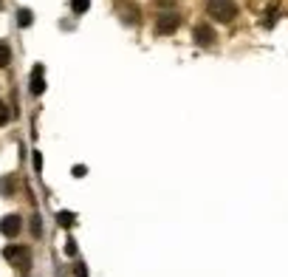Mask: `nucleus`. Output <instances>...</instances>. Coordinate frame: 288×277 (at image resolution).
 Wrapping results in <instances>:
<instances>
[{
	"mask_svg": "<svg viewBox=\"0 0 288 277\" xmlns=\"http://www.w3.org/2000/svg\"><path fill=\"white\" fill-rule=\"evenodd\" d=\"M207 14L218 23H232L237 17V6L235 0H207Z\"/></svg>",
	"mask_w": 288,
	"mask_h": 277,
	"instance_id": "1",
	"label": "nucleus"
},
{
	"mask_svg": "<svg viewBox=\"0 0 288 277\" xmlns=\"http://www.w3.org/2000/svg\"><path fill=\"white\" fill-rule=\"evenodd\" d=\"M113 12L119 14V17H122V23H127V26L138 23V6L133 3V0H116Z\"/></svg>",
	"mask_w": 288,
	"mask_h": 277,
	"instance_id": "2",
	"label": "nucleus"
},
{
	"mask_svg": "<svg viewBox=\"0 0 288 277\" xmlns=\"http://www.w3.org/2000/svg\"><path fill=\"white\" fill-rule=\"evenodd\" d=\"M178 26H181V14H175V12L158 14V20H156V34H173Z\"/></svg>",
	"mask_w": 288,
	"mask_h": 277,
	"instance_id": "3",
	"label": "nucleus"
},
{
	"mask_svg": "<svg viewBox=\"0 0 288 277\" xmlns=\"http://www.w3.org/2000/svg\"><path fill=\"white\" fill-rule=\"evenodd\" d=\"M23 229V218L20 215H6V218H0V232L6 235V238H17Z\"/></svg>",
	"mask_w": 288,
	"mask_h": 277,
	"instance_id": "4",
	"label": "nucleus"
},
{
	"mask_svg": "<svg viewBox=\"0 0 288 277\" xmlns=\"http://www.w3.org/2000/svg\"><path fill=\"white\" fill-rule=\"evenodd\" d=\"M3 257H6L9 263H14V266H23V269H28V252H26L23 246H6Z\"/></svg>",
	"mask_w": 288,
	"mask_h": 277,
	"instance_id": "5",
	"label": "nucleus"
},
{
	"mask_svg": "<svg viewBox=\"0 0 288 277\" xmlns=\"http://www.w3.org/2000/svg\"><path fill=\"white\" fill-rule=\"evenodd\" d=\"M192 34H195L198 46H212V43H215V28H212V26H195Z\"/></svg>",
	"mask_w": 288,
	"mask_h": 277,
	"instance_id": "6",
	"label": "nucleus"
},
{
	"mask_svg": "<svg viewBox=\"0 0 288 277\" xmlns=\"http://www.w3.org/2000/svg\"><path fill=\"white\" fill-rule=\"evenodd\" d=\"M43 74H46V68H43V65H34V71H31V93H34V96H40V93L46 91V77H43Z\"/></svg>",
	"mask_w": 288,
	"mask_h": 277,
	"instance_id": "7",
	"label": "nucleus"
},
{
	"mask_svg": "<svg viewBox=\"0 0 288 277\" xmlns=\"http://www.w3.org/2000/svg\"><path fill=\"white\" fill-rule=\"evenodd\" d=\"M31 23H34V14H31V9H20V12H17V26H20V28H28Z\"/></svg>",
	"mask_w": 288,
	"mask_h": 277,
	"instance_id": "8",
	"label": "nucleus"
},
{
	"mask_svg": "<svg viewBox=\"0 0 288 277\" xmlns=\"http://www.w3.org/2000/svg\"><path fill=\"white\" fill-rule=\"evenodd\" d=\"M12 193H14V178H12V175H6V178L0 181V195L12 198Z\"/></svg>",
	"mask_w": 288,
	"mask_h": 277,
	"instance_id": "9",
	"label": "nucleus"
},
{
	"mask_svg": "<svg viewBox=\"0 0 288 277\" xmlns=\"http://www.w3.org/2000/svg\"><path fill=\"white\" fill-rule=\"evenodd\" d=\"M12 62V48H9V43H0V68H6Z\"/></svg>",
	"mask_w": 288,
	"mask_h": 277,
	"instance_id": "10",
	"label": "nucleus"
},
{
	"mask_svg": "<svg viewBox=\"0 0 288 277\" xmlns=\"http://www.w3.org/2000/svg\"><path fill=\"white\" fill-rule=\"evenodd\" d=\"M71 9H74V14H85L91 9V0H71Z\"/></svg>",
	"mask_w": 288,
	"mask_h": 277,
	"instance_id": "11",
	"label": "nucleus"
},
{
	"mask_svg": "<svg viewBox=\"0 0 288 277\" xmlns=\"http://www.w3.org/2000/svg\"><path fill=\"white\" fill-rule=\"evenodd\" d=\"M9 119H12V111H9V105L0 99V127H3V125H9Z\"/></svg>",
	"mask_w": 288,
	"mask_h": 277,
	"instance_id": "12",
	"label": "nucleus"
},
{
	"mask_svg": "<svg viewBox=\"0 0 288 277\" xmlns=\"http://www.w3.org/2000/svg\"><path fill=\"white\" fill-rule=\"evenodd\" d=\"M59 226H74V212H59Z\"/></svg>",
	"mask_w": 288,
	"mask_h": 277,
	"instance_id": "13",
	"label": "nucleus"
},
{
	"mask_svg": "<svg viewBox=\"0 0 288 277\" xmlns=\"http://www.w3.org/2000/svg\"><path fill=\"white\" fill-rule=\"evenodd\" d=\"M175 3H178V0H156V6H161V9H170Z\"/></svg>",
	"mask_w": 288,
	"mask_h": 277,
	"instance_id": "14",
	"label": "nucleus"
},
{
	"mask_svg": "<svg viewBox=\"0 0 288 277\" xmlns=\"http://www.w3.org/2000/svg\"><path fill=\"white\" fill-rule=\"evenodd\" d=\"M65 252H68L71 257H74V254H77V243H71V241H68V243H65Z\"/></svg>",
	"mask_w": 288,
	"mask_h": 277,
	"instance_id": "15",
	"label": "nucleus"
},
{
	"mask_svg": "<svg viewBox=\"0 0 288 277\" xmlns=\"http://www.w3.org/2000/svg\"><path fill=\"white\" fill-rule=\"evenodd\" d=\"M31 229H34V235H40V218H37V215L31 218Z\"/></svg>",
	"mask_w": 288,
	"mask_h": 277,
	"instance_id": "16",
	"label": "nucleus"
},
{
	"mask_svg": "<svg viewBox=\"0 0 288 277\" xmlns=\"http://www.w3.org/2000/svg\"><path fill=\"white\" fill-rule=\"evenodd\" d=\"M74 175H77V178H82V175H85V167H82V164H77V167H74Z\"/></svg>",
	"mask_w": 288,
	"mask_h": 277,
	"instance_id": "17",
	"label": "nucleus"
},
{
	"mask_svg": "<svg viewBox=\"0 0 288 277\" xmlns=\"http://www.w3.org/2000/svg\"><path fill=\"white\" fill-rule=\"evenodd\" d=\"M0 6H3V0H0Z\"/></svg>",
	"mask_w": 288,
	"mask_h": 277,
	"instance_id": "18",
	"label": "nucleus"
}]
</instances>
